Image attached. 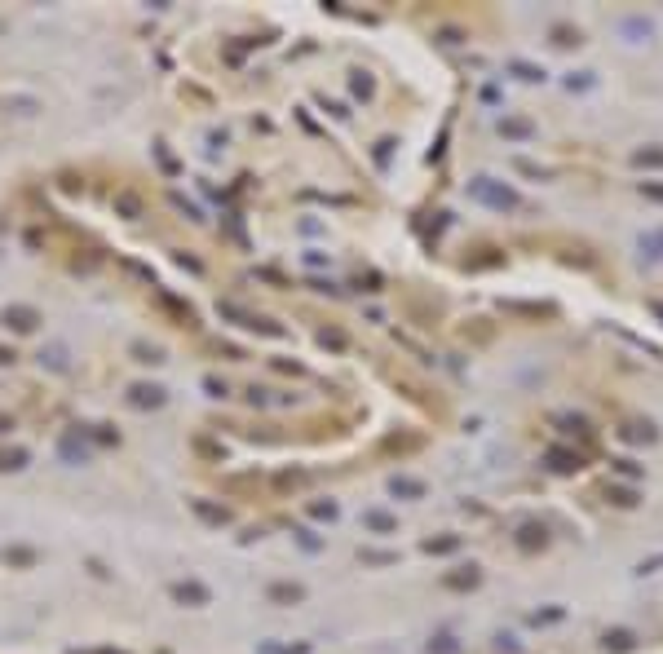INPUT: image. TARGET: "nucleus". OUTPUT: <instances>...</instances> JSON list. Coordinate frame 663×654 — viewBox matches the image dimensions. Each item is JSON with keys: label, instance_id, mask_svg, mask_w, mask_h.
<instances>
[{"label": "nucleus", "instance_id": "20", "mask_svg": "<svg viewBox=\"0 0 663 654\" xmlns=\"http://www.w3.org/2000/svg\"><path fill=\"white\" fill-rule=\"evenodd\" d=\"M425 548H429V553H451V548H456V540H429Z\"/></svg>", "mask_w": 663, "mask_h": 654}, {"label": "nucleus", "instance_id": "18", "mask_svg": "<svg viewBox=\"0 0 663 654\" xmlns=\"http://www.w3.org/2000/svg\"><path fill=\"white\" fill-rule=\"evenodd\" d=\"M654 570H663V553L650 557V562H641V566H637V575H654Z\"/></svg>", "mask_w": 663, "mask_h": 654}, {"label": "nucleus", "instance_id": "14", "mask_svg": "<svg viewBox=\"0 0 663 654\" xmlns=\"http://www.w3.org/2000/svg\"><path fill=\"white\" fill-rule=\"evenodd\" d=\"M367 526L372 530H394V518L389 513H367Z\"/></svg>", "mask_w": 663, "mask_h": 654}, {"label": "nucleus", "instance_id": "25", "mask_svg": "<svg viewBox=\"0 0 663 654\" xmlns=\"http://www.w3.org/2000/svg\"><path fill=\"white\" fill-rule=\"evenodd\" d=\"M5 429H9V420H5V416H0V434H5Z\"/></svg>", "mask_w": 663, "mask_h": 654}, {"label": "nucleus", "instance_id": "24", "mask_svg": "<svg viewBox=\"0 0 663 654\" xmlns=\"http://www.w3.org/2000/svg\"><path fill=\"white\" fill-rule=\"evenodd\" d=\"M650 310H654V314H659V318H663V301H650Z\"/></svg>", "mask_w": 663, "mask_h": 654}, {"label": "nucleus", "instance_id": "22", "mask_svg": "<svg viewBox=\"0 0 663 654\" xmlns=\"http://www.w3.org/2000/svg\"><path fill=\"white\" fill-rule=\"evenodd\" d=\"M433 650H438V654H456V641H451V637H438Z\"/></svg>", "mask_w": 663, "mask_h": 654}, {"label": "nucleus", "instance_id": "9", "mask_svg": "<svg viewBox=\"0 0 663 654\" xmlns=\"http://www.w3.org/2000/svg\"><path fill=\"white\" fill-rule=\"evenodd\" d=\"M606 500L619 504V508H632V504H637V490H628V486H606Z\"/></svg>", "mask_w": 663, "mask_h": 654}, {"label": "nucleus", "instance_id": "23", "mask_svg": "<svg viewBox=\"0 0 663 654\" xmlns=\"http://www.w3.org/2000/svg\"><path fill=\"white\" fill-rule=\"evenodd\" d=\"M137 402H159V390H133Z\"/></svg>", "mask_w": 663, "mask_h": 654}, {"label": "nucleus", "instance_id": "5", "mask_svg": "<svg viewBox=\"0 0 663 654\" xmlns=\"http://www.w3.org/2000/svg\"><path fill=\"white\" fill-rule=\"evenodd\" d=\"M619 434H624L628 442H654V438H659V429H654L650 420H632V424L619 429Z\"/></svg>", "mask_w": 663, "mask_h": 654}, {"label": "nucleus", "instance_id": "3", "mask_svg": "<svg viewBox=\"0 0 663 654\" xmlns=\"http://www.w3.org/2000/svg\"><path fill=\"white\" fill-rule=\"evenodd\" d=\"M601 645H606L610 654H628V650H637V632H628V628H610L606 637H601Z\"/></svg>", "mask_w": 663, "mask_h": 654}, {"label": "nucleus", "instance_id": "15", "mask_svg": "<svg viewBox=\"0 0 663 654\" xmlns=\"http://www.w3.org/2000/svg\"><path fill=\"white\" fill-rule=\"evenodd\" d=\"M641 195L654 199V203H663V181H641Z\"/></svg>", "mask_w": 663, "mask_h": 654}, {"label": "nucleus", "instance_id": "21", "mask_svg": "<svg viewBox=\"0 0 663 654\" xmlns=\"http://www.w3.org/2000/svg\"><path fill=\"white\" fill-rule=\"evenodd\" d=\"M0 468H23V451H14V456H0Z\"/></svg>", "mask_w": 663, "mask_h": 654}, {"label": "nucleus", "instance_id": "17", "mask_svg": "<svg viewBox=\"0 0 663 654\" xmlns=\"http://www.w3.org/2000/svg\"><path fill=\"white\" fill-rule=\"evenodd\" d=\"M274 597H279V601H296V597H301V588H296V584H292V588H288V584H279V588H274Z\"/></svg>", "mask_w": 663, "mask_h": 654}, {"label": "nucleus", "instance_id": "6", "mask_svg": "<svg viewBox=\"0 0 663 654\" xmlns=\"http://www.w3.org/2000/svg\"><path fill=\"white\" fill-rule=\"evenodd\" d=\"M544 540H549V530H544V526H535V522L517 530V544H522V548H535V544L544 548Z\"/></svg>", "mask_w": 663, "mask_h": 654}, {"label": "nucleus", "instance_id": "12", "mask_svg": "<svg viewBox=\"0 0 663 654\" xmlns=\"http://www.w3.org/2000/svg\"><path fill=\"white\" fill-rule=\"evenodd\" d=\"M500 133H509V137H527L531 124H527V119H509V124H500Z\"/></svg>", "mask_w": 663, "mask_h": 654}, {"label": "nucleus", "instance_id": "13", "mask_svg": "<svg viewBox=\"0 0 663 654\" xmlns=\"http://www.w3.org/2000/svg\"><path fill=\"white\" fill-rule=\"evenodd\" d=\"M177 597H182V601H186V597H190V601H204L208 592L199 588V584H182V588H177Z\"/></svg>", "mask_w": 663, "mask_h": 654}, {"label": "nucleus", "instance_id": "7", "mask_svg": "<svg viewBox=\"0 0 663 654\" xmlns=\"http://www.w3.org/2000/svg\"><path fill=\"white\" fill-rule=\"evenodd\" d=\"M632 164H637V168H663V151L659 146H646V151L632 155Z\"/></svg>", "mask_w": 663, "mask_h": 654}, {"label": "nucleus", "instance_id": "16", "mask_svg": "<svg viewBox=\"0 0 663 654\" xmlns=\"http://www.w3.org/2000/svg\"><path fill=\"white\" fill-rule=\"evenodd\" d=\"M553 36H557V45H579V31H571V27H553Z\"/></svg>", "mask_w": 663, "mask_h": 654}, {"label": "nucleus", "instance_id": "11", "mask_svg": "<svg viewBox=\"0 0 663 654\" xmlns=\"http://www.w3.org/2000/svg\"><path fill=\"white\" fill-rule=\"evenodd\" d=\"M5 318L18 327V332H31V327H36V314H31V310H9Z\"/></svg>", "mask_w": 663, "mask_h": 654}, {"label": "nucleus", "instance_id": "10", "mask_svg": "<svg viewBox=\"0 0 663 654\" xmlns=\"http://www.w3.org/2000/svg\"><path fill=\"white\" fill-rule=\"evenodd\" d=\"M389 490H394V495H411V500H416V495H425V486L411 482V478H394V482H389Z\"/></svg>", "mask_w": 663, "mask_h": 654}, {"label": "nucleus", "instance_id": "19", "mask_svg": "<svg viewBox=\"0 0 663 654\" xmlns=\"http://www.w3.org/2000/svg\"><path fill=\"white\" fill-rule=\"evenodd\" d=\"M513 71H517L522 80H544V71H539V67H527V63H517Z\"/></svg>", "mask_w": 663, "mask_h": 654}, {"label": "nucleus", "instance_id": "2", "mask_svg": "<svg viewBox=\"0 0 663 654\" xmlns=\"http://www.w3.org/2000/svg\"><path fill=\"white\" fill-rule=\"evenodd\" d=\"M544 460H549L553 473H579V468H584V456H579V451H566V446H553Z\"/></svg>", "mask_w": 663, "mask_h": 654}, {"label": "nucleus", "instance_id": "8", "mask_svg": "<svg viewBox=\"0 0 663 654\" xmlns=\"http://www.w3.org/2000/svg\"><path fill=\"white\" fill-rule=\"evenodd\" d=\"M610 468H615V473H619V478H632V482H637L641 473H646V468H641L637 460H628V456H619V460H610Z\"/></svg>", "mask_w": 663, "mask_h": 654}, {"label": "nucleus", "instance_id": "4", "mask_svg": "<svg viewBox=\"0 0 663 654\" xmlns=\"http://www.w3.org/2000/svg\"><path fill=\"white\" fill-rule=\"evenodd\" d=\"M637 248H641V261H663V230H646L637 239Z\"/></svg>", "mask_w": 663, "mask_h": 654}, {"label": "nucleus", "instance_id": "1", "mask_svg": "<svg viewBox=\"0 0 663 654\" xmlns=\"http://www.w3.org/2000/svg\"><path fill=\"white\" fill-rule=\"evenodd\" d=\"M473 195L482 203H491V208H513V203H517V195L509 186H495V177H478L473 181Z\"/></svg>", "mask_w": 663, "mask_h": 654}]
</instances>
